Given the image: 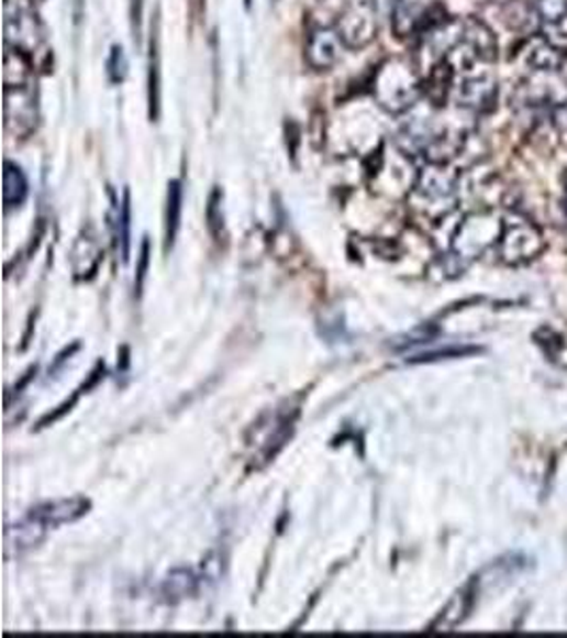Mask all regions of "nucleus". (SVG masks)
I'll use <instances>...</instances> for the list:
<instances>
[{
	"mask_svg": "<svg viewBox=\"0 0 567 638\" xmlns=\"http://www.w3.org/2000/svg\"><path fill=\"white\" fill-rule=\"evenodd\" d=\"M373 95L385 111L404 113L423 96V77L414 64L402 58L387 61L375 75Z\"/></svg>",
	"mask_w": 567,
	"mask_h": 638,
	"instance_id": "obj_1",
	"label": "nucleus"
},
{
	"mask_svg": "<svg viewBox=\"0 0 567 638\" xmlns=\"http://www.w3.org/2000/svg\"><path fill=\"white\" fill-rule=\"evenodd\" d=\"M457 184L459 175L448 162H430L414 186L419 207L432 218H444L457 205Z\"/></svg>",
	"mask_w": 567,
	"mask_h": 638,
	"instance_id": "obj_2",
	"label": "nucleus"
},
{
	"mask_svg": "<svg viewBox=\"0 0 567 638\" xmlns=\"http://www.w3.org/2000/svg\"><path fill=\"white\" fill-rule=\"evenodd\" d=\"M4 41L26 56H34L45 45V29L34 0H4Z\"/></svg>",
	"mask_w": 567,
	"mask_h": 638,
	"instance_id": "obj_3",
	"label": "nucleus"
},
{
	"mask_svg": "<svg viewBox=\"0 0 567 638\" xmlns=\"http://www.w3.org/2000/svg\"><path fill=\"white\" fill-rule=\"evenodd\" d=\"M546 250L542 230L530 218L514 213L504 220V230L498 243L500 260L510 266H521Z\"/></svg>",
	"mask_w": 567,
	"mask_h": 638,
	"instance_id": "obj_4",
	"label": "nucleus"
},
{
	"mask_svg": "<svg viewBox=\"0 0 567 638\" xmlns=\"http://www.w3.org/2000/svg\"><path fill=\"white\" fill-rule=\"evenodd\" d=\"M504 230V220L496 213L482 211L468 216L455 234V254L459 257H474L487 252L489 248H498Z\"/></svg>",
	"mask_w": 567,
	"mask_h": 638,
	"instance_id": "obj_5",
	"label": "nucleus"
},
{
	"mask_svg": "<svg viewBox=\"0 0 567 638\" xmlns=\"http://www.w3.org/2000/svg\"><path fill=\"white\" fill-rule=\"evenodd\" d=\"M446 20L448 15L444 13L441 4H421L414 0H398L391 11L393 32L400 38H423L427 32L434 31Z\"/></svg>",
	"mask_w": 567,
	"mask_h": 638,
	"instance_id": "obj_6",
	"label": "nucleus"
},
{
	"mask_svg": "<svg viewBox=\"0 0 567 638\" xmlns=\"http://www.w3.org/2000/svg\"><path fill=\"white\" fill-rule=\"evenodd\" d=\"M38 122L34 84L4 88V128L13 136H31Z\"/></svg>",
	"mask_w": 567,
	"mask_h": 638,
	"instance_id": "obj_7",
	"label": "nucleus"
},
{
	"mask_svg": "<svg viewBox=\"0 0 567 638\" xmlns=\"http://www.w3.org/2000/svg\"><path fill=\"white\" fill-rule=\"evenodd\" d=\"M500 96V84L491 73H466V77L455 84L453 102L472 113H489L496 109Z\"/></svg>",
	"mask_w": 567,
	"mask_h": 638,
	"instance_id": "obj_8",
	"label": "nucleus"
},
{
	"mask_svg": "<svg viewBox=\"0 0 567 638\" xmlns=\"http://www.w3.org/2000/svg\"><path fill=\"white\" fill-rule=\"evenodd\" d=\"M336 31L341 32L347 50H364L377 38V11L370 0L353 2L338 18Z\"/></svg>",
	"mask_w": 567,
	"mask_h": 638,
	"instance_id": "obj_9",
	"label": "nucleus"
},
{
	"mask_svg": "<svg viewBox=\"0 0 567 638\" xmlns=\"http://www.w3.org/2000/svg\"><path fill=\"white\" fill-rule=\"evenodd\" d=\"M347 50L341 32L330 26H321L309 34L304 61L313 70H330L341 63L343 52Z\"/></svg>",
	"mask_w": 567,
	"mask_h": 638,
	"instance_id": "obj_10",
	"label": "nucleus"
},
{
	"mask_svg": "<svg viewBox=\"0 0 567 638\" xmlns=\"http://www.w3.org/2000/svg\"><path fill=\"white\" fill-rule=\"evenodd\" d=\"M521 58L536 75H555L566 63L567 56L557 47H553L540 32H536L523 43Z\"/></svg>",
	"mask_w": 567,
	"mask_h": 638,
	"instance_id": "obj_11",
	"label": "nucleus"
},
{
	"mask_svg": "<svg viewBox=\"0 0 567 638\" xmlns=\"http://www.w3.org/2000/svg\"><path fill=\"white\" fill-rule=\"evenodd\" d=\"M147 102L149 120L158 122L162 111V54H159V20L152 22L149 36V64H147Z\"/></svg>",
	"mask_w": 567,
	"mask_h": 638,
	"instance_id": "obj_12",
	"label": "nucleus"
},
{
	"mask_svg": "<svg viewBox=\"0 0 567 638\" xmlns=\"http://www.w3.org/2000/svg\"><path fill=\"white\" fill-rule=\"evenodd\" d=\"M52 528L38 519L34 513H29L22 521L13 524L7 528V535H4V541H7V551H26L31 549L34 544L43 541L47 537Z\"/></svg>",
	"mask_w": 567,
	"mask_h": 638,
	"instance_id": "obj_13",
	"label": "nucleus"
},
{
	"mask_svg": "<svg viewBox=\"0 0 567 638\" xmlns=\"http://www.w3.org/2000/svg\"><path fill=\"white\" fill-rule=\"evenodd\" d=\"M90 509V503L86 498H68V501H54V503H45L32 513L43 519L49 528L63 526V524H73L79 517H84Z\"/></svg>",
	"mask_w": 567,
	"mask_h": 638,
	"instance_id": "obj_14",
	"label": "nucleus"
},
{
	"mask_svg": "<svg viewBox=\"0 0 567 638\" xmlns=\"http://www.w3.org/2000/svg\"><path fill=\"white\" fill-rule=\"evenodd\" d=\"M464 41L472 47L480 63L489 64L498 61V38L482 20L476 18L464 20Z\"/></svg>",
	"mask_w": 567,
	"mask_h": 638,
	"instance_id": "obj_15",
	"label": "nucleus"
},
{
	"mask_svg": "<svg viewBox=\"0 0 567 638\" xmlns=\"http://www.w3.org/2000/svg\"><path fill=\"white\" fill-rule=\"evenodd\" d=\"M29 196V179L24 175V170L13 164V162H4V170H2V200H4V209H15L20 205H24Z\"/></svg>",
	"mask_w": 567,
	"mask_h": 638,
	"instance_id": "obj_16",
	"label": "nucleus"
},
{
	"mask_svg": "<svg viewBox=\"0 0 567 638\" xmlns=\"http://www.w3.org/2000/svg\"><path fill=\"white\" fill-rule=\"evenodd\" d=\"M474 603V583H470L468 587H464L459 594H455V598L444 606L438 619L432 624V630H453L457 628L466 615L470 613Z\"/></svg>",
	"mask_w": 567,
	"mask_h": 638,
	"instance_id": "obj_17",
	"label": "nucleus"
},
{
	"mask_svg": "<svg viewBox=\"0 0 567 638\" xmlns=\"http://www.w3.org/2000/svg\"><path fill=\"white\" fill-rule=\"evenodd\" d=\"M181 209H184V188H181L179 182H170L168 184V194H166V228H164L166 252L173 248L175 237L179 232Z\"/></svg>",
	"mask_w": 567,
	"mask_h": 638,
	"instance_id": "obj_18",
	"label": "nucleus"
},
{
	"mask_svg": "<svg viewBox=\"0 0 567 638\" xmlns=\"http://www.w3.org/2000/svg\"><path fill=\"white\" fill-rule=\"evenodd\" d=\"M198 587V579L196 574L188 571V569H177L168 574L162 583V594L168 596L170 601H181L186 596H191Z\"/></svg>",
	"mask_w": 567,
	"mask_h": 638,
	"instance_id": "obj_19",
	"label": "nucleus"
},
{
	"mask_svg": "<svg viewBox=\"0 0 567 638\" xmlns=\"http://www.w3.org/2000/svg\"><path fill=\"white\" fill-rule=\"evenodd\" d=\"M115 239L124 262L130 254V194H124L122 205L115 202Z\"/></svg>",
	"mask_w": 567,
	"mask_h": 638,
	"instance_id": "obj_20",
	"label": "nucleus"
},
{
	"mask_svg": "<svg viewBox=\"0 0 567 638\" xmlns=\"http://www.w3.org/2000/svg\"><path fill=\"white\" fill-rule=\"evenodd\" d=\"M107 75H109V81L115 84V86L126 79L127 58L120 45L111 47V54H109V61H107Z\"/></svg>",
	"mask_w": 567,
	"mask_h": 638,
	"instance_id": "obj_21",
	"label": "nucleus"
},
{
	"mask_svg": "<svg viewBox=\"0 0 567 638\" xmlns=\"http://www.w3.org/2000/svg\"><path fill=\"white\" fill-rule=\"evenodd\" d=\"M540 34L559 52H564L567 56V18H562L557 22H548L540 26Z\"/></svg>",
	"mask_w": 567,
	"mask_h": 638,
	"instance_id": "obj_22",
	"label": "nucleus"
},
{
	"mask_svg": "<svg viewBox=\"0 0 567 638\" xmlns=\"http://www.w3.org/2000/svg\"><path fill=\"white\" fill-rule=\"evenodd\" d=\"M536 13L542 24L567 18V0H537Z\"/></svg>",
	"mask_w": 567,
	"mask_h": 638,
	"instance_id": "obj_23",
	"label": "nucleus"
},
{
	"mask_svg": "<svg viewBox=\"0 0 567 638\" xmlns=\"http://www.w3.org/2000/svg\"><path fill=\"white\" fill-rule=\"evenodd\" d=\"M143 13H145V0H130V29H132V38L136 45H141V38H143Z\"/></svg>",
	"mask_w": 567,
	"mask_h": 638,
	"instance_id": "obj_24",
	"label": "nucleus"
},
{
	"mask_svg": "<svg viewBox=\"0 0 567 638\" xmlns=\"http://www.w3.org/2000/svg\"><path fill=\"white\" fill-rule=\"evenodd\" d=\"M551 120H553V124L559 128L562 132H567V96L566 98H562L559 105H555L551 109Z\"/></svg>",
	"mask_w": 567,
	"mask_h": 638,
	"instance_id": "obj_25",
	"label": "nucleus"
},
{
	"mask_svg": "<svg viewBox=\"0 0 567 638\" xmlns=\"http://www.w3.org/2000/svg\"><path fill=\"white\" fill-rule=\"evenodd\" d=\"M147 262H149V243L145 241L143 245V257H141V268H138V287L143 284L145 279V271H147Z\"/></svg>",
	"mask_w": 567,
	"mask_h": 638,
	"instance_id": "obj_26",
	"label": "nucleus"
},
{
	"mask_svg": "<svg viewBox=\"0 0 567 638\" xmlns=\"http://www.w3.org/2000/svg\"><path fill=\"white\" fill-rule=\"evenodd\" d=\"M245 4H247V9H249V7H252V0H245Z\"/></svg>",
	"mask_w": 567,
	"mask_h": 638,
	"instance_id": "obj_27",
	"label": "nucleus"
},
{
	"mask_svg": "<svg viewBox=\"0 0 567 638\" xmlns=\"http://www.w3.org/2000/svg\"><path fill=\"white\" fill-rule=\"evenodd\" d=\"M566 211H567V198H566Z\"/></svg>",
	"mask_w": 567,
	"mask_h": 638,
	"instance_id": "obj_28",
	"label": "nucleus"
}]
</instances>
